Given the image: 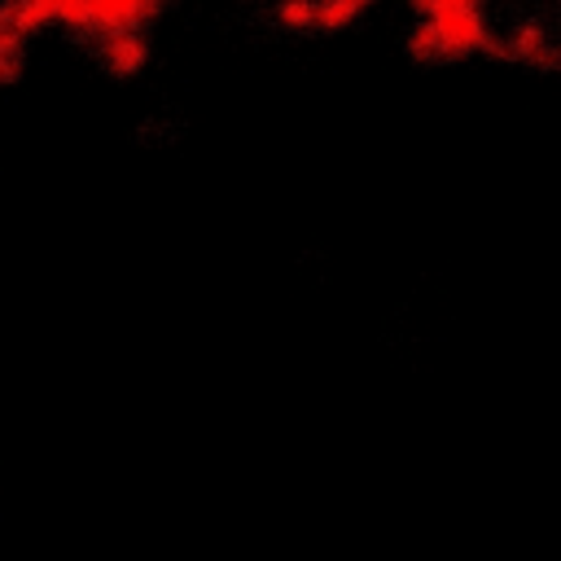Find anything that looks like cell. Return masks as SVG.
Wrapping results in <instances>:
<instances>
[{"label": "cell", "mask_w": 561, "mask_h": 561, "mask_svg": "<svg viewBox=\"0 0 561 561\" xmlns=\"http://www.w3.org/2000/svg\"><path fill=\"white\" fill-rule=\"evenodd\" d=\"M364 9H368L364 0H329V4L311 0V31H337V26L355 22Z\"/></svg>", "instance_id": "obj_3"}, {"label": "cell", "mask_w": 561, "mask_h": 561, "mask_svg": "<svg viewBox=\"0 0 561 561\" xmlns=\"http://www.w3.org/2000/svg\"><path fill=\"white\" fill-rule=\"evenodd\" d=\"M416 26L408 31V48L425 61L465 57V53H500V31L486 9L473 0H421L412 4Z\"/></svg>", "instance_id": "obj_1"}, {"label": "cell", "mask_w": 561, "mask_h": 561, "mask_svg": "<svg viewBox=\"0 0 561 561\" xmlns=\"http://www.w3.org/2000/svg\"><path fill=\"white\" fill-rule=\"evenodd\" d=\"M276 22H285V26H294V31H311V0H302V4H280V9H276Z\"/></svg>", "instance_id": "obj_4"}, {"label": "cell", "mask_w": 561, "mask_h": 561, "mask_svg": "<svg viewBox=\"0 0 561 561\" xmlns=\"http://www.w3.org/2000/svg\"><path fill=\"white\" fill-rule=\"evenodd\" d=\"M92 48H96L101 66H110L114 75H131V70H140V66H145V57H149V44H145V35H140V31L92 39Z\"/></svg>", "instance_id": "obj_2"}]
</instances>
